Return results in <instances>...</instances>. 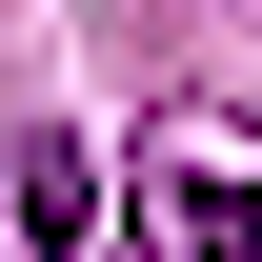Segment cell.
Returning <instances> with one entry per match:
<instances>
[{
  "mask_svg": "<svg viewBox=\"0 0 262 262\" xmlns=\"http://www.w3.org/2000/svg\"><path fill=\"white\" fill-rule=\"evenodd\" d=\"M162 222H182V262H262V182H222V162H162Z\"/></svg>",
  "mask_w": 262,
  "mask_h": 262,
  "instance_id": "cell-1",
  "label": "cell"
},
{
  "mask_svg": "<svg viewBox=\"0 0 262 262\" xmlns=\"http://www.w3.org/2000/svg\"><path fill=\"white\" fill-rule=\"evenodd\" d=\"M0 262H20V242H0Z\"/></svg>",
  "mask_w": 262,
  "mask_h": 262,
  "instance_id": "cell-2",
  "label": "cell"
}]
</instances>
